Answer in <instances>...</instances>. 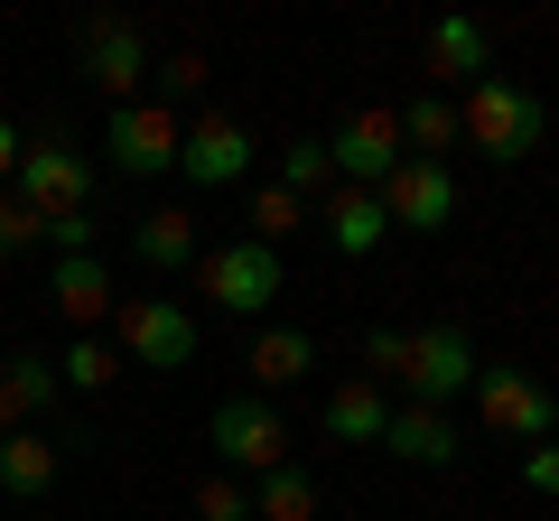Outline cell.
Wrapping results in <instances>:
<instances>
[{
  "label": "cell",
  "instance_id": "7c38bea8",
  "mask_svg": "<svg viewBox=\"0 0 559 521\" xmlns=\"http://www.w3.org/2000/svg\"><path fill=\"white\" fill-rule=\"evenodd\" d=\"M84 75L112 102H131V84L150 75V38H140L131 20H84Z\"/></svg>",
  "mask_w": 559,
  "mask_h": 521
},
{
  "label": "cell",
  "instance_id": "3957f363",
  "mask_svg": "<svg viewBox=\"0 0 559 521\" xmlns=\"http://www.w3.org/2000/svg\"><path fill=\"white\" fill-rule=\"evenodd\" d=\"M197 289L224 307V317H261V307L280 299V252H271V242H252V233L215 242V252L197 260Z\"/></svg>",
  "mask_w": 559,
  "mask_h": 521
},
{
  "label": "cell",
  "instance_id": "2e32d148",
  "mask_svg": "<svg viewBox=\"0 0 559 521\" xmlns=\"http://www.w3.org/2000/svg\"><path fill=\"white\" fill-rule=\"evenodd\" d=\"M382 428H392L382 381H336V391H326V438L336 447H382Z\"/></svg>",
  "mask_w": 559,
  "mask_h": 521
},
{
  "label": "cell",
  "instance_id": "30bf717a",
  "mask_svg": "<svg viewBox=\"0 0 559 521\" xmlns=\"http://www.w3.org/2000/svg\"><path fill=\"white\" fill-rule=\"evenodd\" d=\"M476 410H485V428H503V438H522V447L550 438V391H540L532 373H513V363H485L476 373Z\"/></svg>",
  "mask_w": 559,
  "mask_h": 521
},
{
  "label": "cell",
  "instance_id": "e0dca14e",
  "mask_svg": "<svg viewBox=\"0 0 559 521\" xmlns=\"http://www.w3.org/2000/svg\"><path fill=\"white\" fill-rule=\"evenodd\" d=\"M382 233H392V215H382L373 186H336V196H326V242H336L345 260H364Z\"/></svg>",
  "mask_w": 559,
  "mask_h": 521
},
{
  "label": "cell",
  "instance_id": "5bb4252c",
  "mask_svg": "<svg viewBox=\"0 0 559 521\" xmlns=\"http://www.w3.org/2000/svg\"><path fill=\"white\" fill-rule=\"evenodd\" d=\"M382 447H392L401 465H457V447H466V438H457V420H448V410H419V401H411V410H392Z\"/></svg>",
  "mask_w": 559,
  "mask_h": 521
},
{
  "label": "cell",
  "instance_id": "d4e9b609",
  "mask_svg": "<svg viewBox=\"0 0 559 521\" xmlns=\"http://www.w3.org/2000/svg\"><path fill=\"white\" fill-rule=\"evenodd\" d=\"M112 373H121V354L103 336H75V344H66V363H57V381H75V391H103Z\"/></svg>",
  "mask_w": 559,
  "mask_h": 521
},
{
  "label": "cell",
  "instance_id": "ac0fdd59",
  "mask_svg": "<svg viewBox=\"0 0 559 521\" xmlns=\"http://www.w3.org/2000/svg\"><path fill=\"white\" fill-rule=\"evenodd\" d=\"M419 57H429V75H439V84H466V75L485 84V57H495V38H485L476 20H439Z\"/></svg>",
  "mask_w": 559,
  "mask_h": 521
},
{
  "label": "cell",
  "instance_id": "4dcf8cb0",
  "mask_svg": "<svg viewBox=\"0 0 559 521\" xmlns=\"http://www.w3.org/2000/svg\"><path fill=\"white\" fill-rule=\"evenodd\" d=\"M159 84H168V94H197V84H205V57H187V47H178V57L159 65Z\"/></svg>",
  "mask_w": 559,
  "mask_h": 521
},
{
  "label": "cell",
  "instance_id": "83f0119b",
  "mask_svg": "<svg viewBox=\"0 0 559 521\" xmlns=\"http://www.w3.org/2000/svg\"><path fill=\"white\" fill-rule=\"evenodd\" d=\"M364 363L401 381V363H411V326H373V336H364Z\"/></svg>",
  "mask_w": 559,
  "mask_h": 521
},
{
  "label": "cell",
  "instance_id": "277c9868",
  "mask_svg": "<svg viewBox=\"0 0 559 521\" xmlns=\"http://www.w3.org/2000/svg\"><path fill=\"white\" fill-rule=\"evenodd\" d=\"M178 141H187V121L168 102H112V121H103V159L121 178H168L178 168Z\"/></svg>",
  "mask_w": 559,
  "mask_h": 521
},
{
  "label": "cell",
  "instance_id": "ffe728a7",
  "mask_svg": "<svg viewBox=\"0 0 559 521\" xmlns=\"http://www.w3.org/2000/svg\"><path fill=\"white\" fill-rule=\"evenodd\" d=\"M131 252L150 260V270H187V260H205L197 215H178V205H168V215H140V223H131Z\"/></svg>",
  "mask_w": 559,
  "mask_h": 521
},
{
  "label": "cell",
  "instance_id": "52a82bcc",
  "mask_svg": "<svg viewBox=\"0 0 559 521\" xmlns=\"http://www.w3.org/2000/svg\"><path fill=\"white\" fill-rule=\"evenodd\" d=\"M326 159H336V178L345 186H392V168L411 159V149H401V112H355V121H336V131H326Z\"/></svg>",
  "mask_w": 559,
  "mask_h": 521
},
{
  "label": "cell",
  "instance_id": "d6986e66",
  "mask_svg": "<svg viewBox=\"0 0 559 521\" xmlns=\"http://www.w3.org/2000/svg\"><path fill=\"white\" fill-rule=\"evenodd\" d=\"M47 484H57V438H38V428H10V438H0V494L38 502Z\"/></svg>",
  "mask_w": 559,
  "mask_h": 521
},
{
  "label": "cell",
  "instance_id": "1f68e13d",
  "mask_svg": "<svg viewBox=\"0 0 559 521\" xmlns=\"http://www.w3.org/2000/svg\"><path fill=\"white\" fill-rule=\"evenodd\" d=\"M0 178H20V131L0 121Z\"/></svg>",
  "mask_w": 559,
  "mask_h": 521
},
{
  "label": "cell",
  "instance_id": "836d02e7",
  "mask_svg": "<svg viewBox=\"0 0 559 521\" xmlns=\"http://www.w3.org/2000/svg\"><path fill=\"white\" fill-rule=\"evenodd\" d=\"M550 428H559V391H550Z\"/></svg>",
  "mask_w": 559,
  "mask_h": 521
},
{
  "label": "cell",
  "instance_id": "f1b7e54d",
  "mask_svg": "<svg viewBox=\"0 0 559 521\" xmlns=\"http://www.w3.org/2000/svg\"><path fill=\"white\" fill-rule=\"evenodd\" d=\"M38 233H47V223L28 215L20 196H0V260H10V252H28V242H38Z\"/></svg>",
  "mask_w": 559,
  "mask_h": 521
},
{
  "label": "cell",
  "instance_id": "7a4b0ae2",
  "mask_svg": "<svg viewBox=\"0 0 559 521\" xmlns=\"http://www.w3.org/2000/svg\"><path fill=\"white\" fill-rule=\"evenodd\" d=\"M10 196H20L38 223L84 215V205H94V168H84L75 141H20V186H10Z\"/></svg>",
  "mask_w": 559,
  "mask_h": 521
},
{
  "label": "cell",
  "instance_id": "8fae6325",
  "mask_svg": "<svg viewBox=\"0 0 559 521\" xmlns=\"http://www.w3.org/2000/svg\"><path fill=\"white\" fill-rule=\"evenodd\" d=\"M252 131H242L234 112H205V121H187V141H178V178H197V186H242V168H252Z\"/></svg>",
  "mask_w": 559,
  "mask_h": 521
},
{
  "label": "cell",
  "instance_id": "f546056e",
  "mask_svg": "<svg viewBox=\"0 0 559 521\" xmlns=\"http://www.w3.org/2000/svg\"><path fill=\"white\" fill-rule=\"evenodd\" d=\"M522 484L559 502V447H550V438H540V447H522Z\"/></svg>",
  "mask_w": 559,
  "mask_h": 521
},
{
  "label": "cell",
  "instance_id": "4fadbf2b",
  "mask_svg": "<svg viewBox=\"0 0 559 521\" xmlns=\"http://www.w3.org/2000/svg\"><path fill=\"white\" fill-rule=\"evenodd\" d=\"M47 307H66V317L75 326H94V317H112V260L103 252H75V260H57V270H47Z\"/></svg>",
  "mask_w": 559,
  "mask_h": 521
},
{
  "label": "cell",
  "instance_id": "9c48e42d",
  "mask_svg": "<svg viewBox=\"0 0 559 521\" xmlns=\"http://www.w3.org/2000/svg\"><path fill=\"white\" fill-rule=\"evenodd\" d=\"M382 215H392L401 233H448V223H457V178H448V159H401L392 186H382Z\"/></svg>",
  "mask_w": 559,
  "mask_h": 521
},
{
  "label": "cell",
  "instance_id": "484cf974",
  "mask_svg": "<svg viewBox=\"0 0 559 521\" xmlns=\"http://www.w3.org/2000/svg\"><path fill=\"white\" fill-rule=\"evenodd\" d=\"M299 223H308V205L289 196V186H261V196H252V242L280 252V233H299Z\"/></svg>",
  "mask_w": 559,
  "mask_h": 521
},
{
  "label": "cell",
  "instance_id": "4316f807",
  "mask_svg": "<svg viewBox=\"0 0 559 521\" xmlns=\"http://www.w3.org/2000/svg\"><path fill=\"white\" fill-rule=\"evenodd\" d=\"M197 521H252V484L242 475H205L197 484Z\"/></svg>",
  "mask_w": 559,
  "mask_h": 521
},
{
  "label": "cell",
  "instance_id": "8992f818",
  "mask_svg": "<svg viewBox=\"0 0 559 521\" xmlns=\"http://www.w3.org/2000/svg\"><path fill=\"white\" fill-rule=\"evenodd\" d=\"M476 373H485V363H476V344H466V326H419L411 363H401V391H411L419 410H448Z\"/></svg>",
  "mask_w": 559,
  "mask_h": 521
},
{
  "label": "cell",
  "instance_id": "9a60e30c",
  "mask_svg": "<svg viewBox=\"0 0 559 521\" xmlns=\"http://www.w3.org/2000/svg\"><path fill=\"white\" fill-rule=\"evenodd\" d=\"M242 373H252L261 391H289V381L318 373V336H308V326H261V336H252V363H242Z\"/></svg>",
  "mask_w": 559,
  "mask_h": 521
},
{
  "label": "cell",
  "instance_id": "6da1fadb",
  "mask_svg": "<svg viewBox=\"0 0 559 521\" xmlns=\"http://www.w3.org/2000/svg\"><path fill=\"white\" fill-rule=\"evenodd\" d=\"M457 141H476L495 168L532 159V149H540V94H532V84H513V75L466 84V102H457Z\"/></svg>",
  "mask_w": 559,
  "mask_h": 521
},
{
  "label": "cell",
  "instance_id": "cb8c5ba5",
  "mask_svg": "<svg viewBox=\"0 0 559 521\" xmlns=\"http://www.w3.org/2000/svg\"><path fill=\"white\" fill-rule=\"evenodd\" d=\"M271 186H289V196H318V186H336V159H326V141H289V149H280V178Z\"/></svg>",
  "mask_w": 559,
  "mask_h": 521
},
{
  "label": "cell",
  "instance_id": "603a6c76",
  "mask_svg": "<svg viewBox=\"0 0 559 521\" xmlns=\"http://www.w3.org/2000/svg\"><path fill=\"white\" fill-rule=\"evenodd\" d=\"M448 141H457V102H448V94H419L411 112H401V149H411V159H439Z\"/></svg>",
  "mask_w": 559,
  "mask_h": 521
},
{
  "label": "cell",
  "instance_id": "ba28073f",
  "mask_svg": "<svg viewBox=\"0 0 559 521\" xmlns=\"http://www.w3.org/2000/svg\"><path fill=\"white\" fill-rule=\"evenodd\" d=\"M121 354L150 363V373H178L187 354H197V317H187L178 299H121Z\"/></svg>",
  "mask_w": 559,
  "mask_h": 521
},
{
  "label": "cell",
  "instance_id": "5b68a950",
  "mask_svg": "<svg viewBox=\"0 0 559 521\" xmlns=\"http://www.w3.org/2000/svg\"><path fill=\"white\" fill-rule=\"evenodd\" d=\"M215 457L224 475H271V465H289V428H280V410L261 401V391H234V401H215Z\"/></svg>",
  "mask_w": 559,
  "mask_h": 521
},
{
  "label": "cell",
  "instance_id": "7402d4cb",
  "mask_svg": "<svg viewBox=\"0 0 559 521\" xmlns=\"http://www.w3.org/2000/svg\"><path fill=\"white\" fill-rule=\"evenodd\" d=\"M57 401V363L47 354H10L0 363V410H10V420H28V410H47Z\"/></svg>",
  "mask_w": 559,
  "mask_h": 521
},
{
  "label": "cell",
  "instance_id": "d6a6232c",
  "mask_svg": "<svg viewBox=\"0 0 559 521\" xmlns=\"http://www.w3.org/2000/svg\"><path fill=\"white\" fill-rule=\"evenodd\" d=\"M10 428H20V420H10V410H0V438H10Z\"/></svg>",
  "mask_w": 559,
  "mask_h": 521
},
{
  "label": "cell",
  "instance_id": "44dd1931",
  "mask_svg": "<svg viewBox=\"0 0 559 521\" xmlns=\"http://www.w3.org/2000/svg\"><path fill=\"white\" fill-rule=\"evenodd\" d=\"M252 521H318V475L308 465H271L252 484Z\"/></svg>",
  "mask_w": 559,
  "mask_h": 521
}]
</instances>
